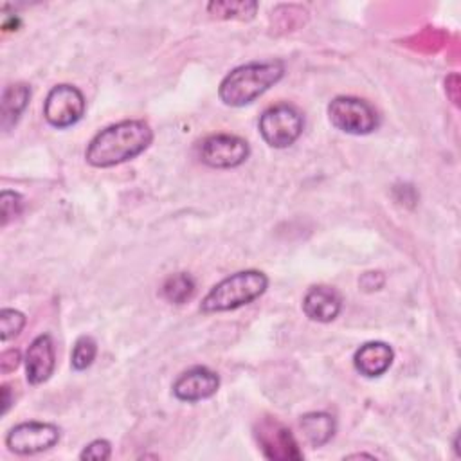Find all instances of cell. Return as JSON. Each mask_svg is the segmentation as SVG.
Returning <instances> with one entry per match:
<instances>
[{
  "label": "cell",
  "instance_id": "6da1fadb",
  "mask_svg": "<svg viewBox=\"0 0 461 461\" xmlns=\"http://www.w3.org/2000/svg\"><path fill=\"white\" fill-rule=\"evenodd\" d=\"M153 140L149 124L126 119L106 126L88 142L85 158L94 167H112L140 155Z\"/></svg>",
  "mask_w": 461,
  "mask_h": 461
},
{
  "label": "cell",
  "instance_id": "7a4b0ae2",
  "mask_svg": "<svg viewBox=\"0 0 461 461\" xmlns=\"http://www.w3.org/2000/svg\"><path fill=\"white\" fill-rule=\"evenodd\" d=\"M285 76L281 59L250 61L232 68L220 83L218 95L227 106H245L256 101Z\"/></svg>",
  "mask_w": 461,
  "mask_h": 461
},
{
  "label": "cell",
  "instance_id": "3957f363",
  "mask_svg": "<svg viewBox=\"0 0 461 461\" xmlns=\"http://www.w3.org/2000/svg\"><path fill=\"white\" fill-rule=\"evenodd\" d=\"M268 288L267 274L259 270H240L216 283L202 299L200 312L216 313L245 306L261 297Z\"/></svg>",
  "mask_w": 461,
  "mask_h": 461
},
{
  "label": "cell",
  "instance_id": "277c9868",
  "mask_svg": "<svg viewBox=\"0 0 461 461\" xmlns=\"http://www.w3.org/2000/svg\"><path fill=\"white\" fill-rule=\"evenodd\" d=\"M259 133L263 140L277 149L292 146L303 133V113L288 103H277L268 106L259 117Z\"/></svg>",
  "mask_w": 461,
  "mask_h": 461
},
{
  "label": "cell",
  "instance_id": "5b68a950",
  "mask_svg": "<svg viewBox=\"0 0 461 461\" xmlns=\"http://www.w3.org/2000/svg\"><path fill=\"white\" fill-rule=\"evenodd\" d=\"M330 122L349 135H367L378 128L376 110L364 99L353 95H339L328 104Z\"/></svg>",
  "mask_w": 461,
  "mask_h": 461
},
{
  "label": "cell",
  "instance_id": "8992f818",
  "mask_svg": "<svg viewBox=\"0 0 461 461\" xmlns=\"http://www.w3.org/2000/svg\"><path fill=\"white\" fill-rule=\"evenodd\" d=\"M198 158L216 169H230L241 166L249 155V142L238 135L230 133H214L202 139L196 146Z\"/></svg>",
  "mask_w": 461,
  "mask_h": 461
},
{
  "label": "cell",
  "instance_id": "52a82bcc",
  "mask_svg": "<svg viewBox=\"0 0 461 461\" xmlns=\"http://www.w3.org/2000/svg\"><path fill=\"white\" fill-rule=\"evenodd\" d=\"M85 108L83 92L74 85L61 83L49 90L43 103V117L54 128H68L83 117Z\"/></svg>",
  "mask_w": 461,
  "mask_h": 461
},
{
  "label": "cell",
  "instance_id": "ba28073f",
  "mask_svg": "<svg viewBox=\"0 0 461 461\" xmlns=\"http://www.w3.org/2000/svg\"><path fill=\"white\" fill-rule=\"evenodd\" d=\"M59 438L61 430L54 423L23 421L7 432L5 447L18 456H32L52 448Z\"/></svg>",
  "mask_w": 461,
  "mask_h": 461
},
{
  "label": "cell",
  "instance_id": "9c48e42d",
  "mask_svg": "<svg viewBox=\"0 0 461 461\" xmlns=\"http://www.w3.org/2000/svg\"><path fill=\"white\" fill-rule=\"evenodd\" d=\"M258 445L267 459L274 461H288V459H303V452L288 427H285L276 418H261L254 429Z\"/></svg>",
  "mask_w": 461,
  "mask_h": 461
},
{
  "label": "cell",
  "instance_id": "30bf717a",
  "mask_svg": "<svg viewBox=\"0 0 461 461\" xmlns=\"http://www.w3.org/2000/svg\"><path fill=\"white\" fill-rule=\"evenodd\" d=\"M220 387V376L205 367V366H194L185 369L178 375V378L173 382V394L180 402H200L205 398H211L216 394Z\"/></svg>",
  "mask_w": 461,
  "mask_h": 461
},
{
  "label": "cell",
  "instance_id": "8fae6325",
  "mask_svg": "<svg viewBox=\"0 0 461 461\" xmlns=\"http://www.w3.org/2000/svg\"><path fill=\"white\" fill-rule=\"evenodd\" d=\"M56 367L54 342L49 333L38 335L25 351V376L32 385L43 384L50 378Z\"/></svg>",
  "mask_w": 461,
  "mask_h": 461
},
{
  "label": "cell",
  "instance_id": "7c38bea8",
  "mask_svg": "<svg viewBox=\"0 0 461 461\" xmlns=\"http://www.w3.org/2000/svg\"><path fill=\"white\" fill-rule=\"evenodd\" d=\"M342 310L340 294L326 285L310 286L303 297V312L310 321L331 322Z\"/></svg>",
  "mask_w": 461,
  "mask_h": 461
},
{
  "label": "cell",
  "instance_id": "4fadbf2b",
  "mask_svg": "<svg viewBox=\"0 0 461 461\" xmlns=\"http://www.w3.org/2000/svg\"><path fill=\"white\" fill-rule=\"evenodd\" d=\"M394 358V351L389 344L380 340H371L362 344L353 355L355 369L366 378H376L384 375Z\"/></svg>",
  "mask_w": 461,
  "mask_h": 461
},
{
  "label": "cell",
  "instance_id": "5bb4252c",
  "mask_svg": "<svg viewBox=\"0 0 461 461\" xmlns=\"http://www.w3.org/2000/svg\"><path fill=\"white\" fill-rule=\"evenodd\" d=\"M31 99V86L25 83H14L7 85L2 92V101H0V119H2V128L7 131L11 130L23 110L27 108Z\"/></svg>",
  "mask_w": 461,
  "mask_h": 461
},
{
  "label": "cell",
  "instance_id": "9a60e30c",
  "mask_svg": "<svg viewBox=\"0 0 461 461\" xmlns=\"http://www.w3.org/2000/svg\"><path fill=\"white\" fill-rule=\"evenodd\" d=\"M299 425H301L304 438L308 439V443L312 447L326 445L335 436V430H337L335 418L322 411H313V412L303 414Z\"/></svg>",
  "mask_w": 461,
  "mask_h": 461
},
{
  "label": "cell",
  "instance_id": "2e32d148",
  "mask_svg": "<svg viewBox=\"0 0 461 461\" xmlns=\"http://www.w3.org/2000/svg\"><path fill=\"white\" fill-rule=\"evenodd\" d=\"M194 290H196L194 279L185 272H176V274H171L169 277H166V281L162 283L160 294L167 303L184 304L185 301H189L193 297Z\"/></svg>",
  "mask_w": 461,
  "mask_h": 461
},
{
  "label": "cell",
  "instance_id": "e0dca14e",
  "mask_svg": "<svg viewBox=\"0 0 461 461\" xmlns=\"http://www.w3.org/2000/svg\"><path fill=\"white\" fill-rule=\"evenodd\" d=\"M97 355V344L92 337L83 335L74 342L72 353H70V366L76 371H83L86 367L92 366V362L95 360Z\"/></svg>",
  "mask_w": 461,
  "mask_h": 461
},
{
  "label": "cell",
  "instance_id": "ac0fdd59",
  "mask_svg": "<svg viewBox=\"0 0 461 461\" xmlns=\"http://www.w3.org/2000/svg\"><path fill=\"white\" fill-rule=\"evenodd\" d=\"M25 326V315L14 308H4L0 312V337L2 342L14 339Z\"/></svg>",
  "mask_w": 461,
  "mask_h": 461
},
{
  "label": "cell",
  "instance_id": "d6986e66",
  "mask_svg": "<svg viewBox=\"0 0 461 461\" xmlns=\"http://www.w3.org/2000/svg\"><path fill=\"white\" fill-rule=\"evenodd\" d=\"M258 9L256 2H211L207 5V11L212 14H220L223 18H234L240 14V18H243L241 14H249L252 16Z\"/></svg>",
  "mask_w": 461,
  "mask_h": 461
},
{
  "label": "cell",
  "instance_id": "ffe728a7",
  "mask_svg": "<svg viewBox=\"0 0 461 461\" xmlns=\"http://www.w3.org/2000/svg\"><path fill=\"white\" fill-rule=\"evenodd\" d=\"M0 209H2V225H7L9 220L16 218L23 209V198L22 194L4 189L0 193Z\"/></svg>",
  "mask_w": 461,
  "mask_h": 461
},
{
  "label": "cell",
  "instance_id": "44dd1931",
  "mask_svg": "<svg viewBox=\"0 0 461 461\" xmlns=\"http://www.w3.org/2000/svg\"><path fill=\"white\" fill-rule=\"evenodd\" d=\"M112 456V445L106 439H94L79 454V459H92V461H104Z\"/></svg>",
  "mask_w": 461,
  "mask_h": 461
},
{
  "label": "cell",
  "instance_id": "7402d4cb",
  "mask_svg": "<svg viewBox=\"0 0 461 461\" xmlns=\"http://www.w3.org/2000/svg\"><path fill=\"white\" fill-rule=\"evenodd\" d=\"M385 283V277L382 272H364L362 277L358 279V285L364 292H375V290H380Z\"/></svg>",
  "mask_w": 461,
  "mask_h": 461
},
{
  "label": "cell",
  "instance_id": "603a6c76",
  "mask_svg": "<svg viewBox=\"0 0 461 461\" xmlns=\"http://www.w3.org/2000/svg\"><path fill=\"white\" fill-rule=\"evenodd\" d=\"M20 362H22L20 351L18 349H7L0 357V369H2V373H11L20 366Z\"/></svg>",
  "mask_w": 461,
  "mask_h": 461
},
{
  "label": "cell",
  "instance_id": "cb8c5ba5",
  "mask_svg": "<svg viewBox=\"0 0 461 461\" xmlns=\"http://www.w3.org/2000/svg\"><path fill=\"white\" fill-rule=\"evenodd\" d=\"M9 393H11V387L4 384V385H2V414H7V411H9L11 403H13Z\"/></svg>",
  "mask_w": 461,
  "mask_h": 461
}]
</instances>
